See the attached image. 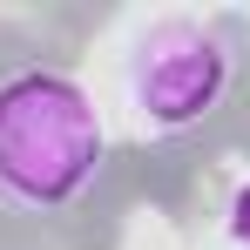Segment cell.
Returning <instances> with one entry per match:
<instances>
[{"label": "cell", "instance_id": "cell-1", "mask_svg": "<svg viewBox=\"0 0 250 250\" xmlns=\"http://www.w3.org/2000/svg\"><path fill=\"white\" fill-rule=\"evenodd\" d=\"M102 163V115L82 82L21 68L0 82V189L34 209L75 203Z\"/></svg>", "mask_w": 250, "mask_h": 250}, {"label": "cell", "instance_id": "cell-2", "mask_svg": "<svg viewBox=\"0 0 250 250\" xmlns=\"http://www.w3.org/2000/svg\"><path fill=\"white\" fill-rule=\"evenodd\" d=\"M128 88H135V108L149 128H183L209 115L230 88V47L216 27L203 21H163L135 41V68H128Z\"/></svg>", "mask_w": 250, "mask_h": 250}, {"label": "cell", "instance_id": "cell-3", "mask_svg": "<svg viewBox=\"0 0 250 250\" xmlns=\"http://www.w3.org/2000/svg\"><path fill=\"white\" fill-rule=\"evenodd\" d=\"M230 237H237V244L250 250V183L237 189V203H230Z\"/></svg>", "mask_w": 250, "mask_h": 250}]
</instances>
